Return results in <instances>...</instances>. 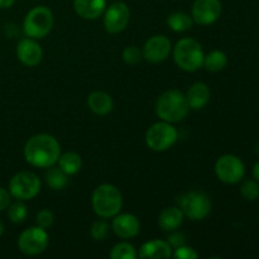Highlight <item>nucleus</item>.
<instances>
[{"label": "nucleus", "mask_w": 259, "mask_h": 259, "mask_svg": "<svg viewBox=\"0 0 259 259\" xmlns=\"http://www.w3.org/2000/svg\"><path fill=\"white\" fill-rule=\"evenodd\" d=\"M24 159L37 168H48L57 163L61 156V146L57 139L47 133L30 137L24 146Z\"/></svg>", "instance_id": "nucleus-1"}, {"label": "nucleus", "mask_w": 259, "mask_h": 259, "mask_svg": "<svg viewBox=\"0 0 259 259\" xmlns=\"http://www.w3.org/2000/svg\"><path fill=\"white\" fill-rule=\"evenodd\" d=\"M94 212L103 219H113L121 211L123 195L120 190L111 184L99 185L91 196Z\"/></svg>", "instance_id": "nucleus-2"}, {"label": "nucleus", "mask_w": 259, "mask_h": 259, "mask_svg": "<svg viewBox=\"0 0 259 259\" xmlns=\"http://www.w3.org/2000/svg\"><path fill=\"white\" fill-rule=\"evenodd\" d=\"M190 111L186 95L180 90H168L162 94L156 103V114L161 120L180 123Z\"/></svg>", "instance_id": "nucleus-3"}, {"label": "nucleus", "mask_w": 259, "mask_h": 259, "mask_svg": "<svg viewBox=\"0 0 259 259\" xmlns=\"http://www.w3.org/2000/svg\"><path fill=\"white\" fill-rule=\"evenodd\" d=\"M175 63L186 72H195L200 70L204 63V51L201 45L194 38H182L172 47Z\"/></svg>", "instance_id": "nucleus-4"}, {"label": "nucleus", "mask_w": 259, "mask_h": 259, "mask_svg": "<svg viewBox=\"0 0 259 259\" xmlns=\"http://www.w3.org/2000/svg\"><path fill=\"white\" fill-rule=\"evenodd\" d=\"M55 18L52 10L46 5L32 8L23 20L24 34L34 39H42L52 30Z\"/></svg>", "instance_id": "nucleus-5"}, {"label": "nucleus", "mask_w": 259, "mask_h": 259, "mask_svg": "<svg viewBox=\"0 0 259 259\" xmlns=\"http://www.w3.org/2000/svg\"><path fill=\"white\" fill-rule=\"evenodd\" d=\"M144 139L149 149L154 152H164L176 144L179 132L172 123L161 120L149 126Z\"/></svg>", "instance_id": "nucleus-6"}, {"label": "nucleus", "mask_w": 259, "mask_h": 259, "mask_svg": "<svg viewBox=\"0 0 259 259\" xmlns=\"http://www.w3.org/2000/svg\"><path fill=\"white\" fill-rule=\"evenodd\" d=\"M179 207L184 212L185 218L192 222H201L206 219L211 211V200L202 191H190L181 195L177 200Z\"/></svg>", "instance_id": "nucleus-7"}, {"label": "nucleus", "mask_w": 259, "mask_h": 259, "mask_svg": "<svg viewBox=\"0 0 259 259\" xmlns=\"http://www.w3.org/2000/svg\"><path fill=\"white\" fill-rule=\"evenodd\" d=\"M42 182L39 177L30 171H20L10 179L9 192L12 197L20 201L34 199L40 191Z\"/></svg>", "instance_id": "nucleus-8"}, {"label": "nucleus", "mask_w": 259, "mask_h": 259, "mask_svg": "<svg viewBox=\"0 0 259 259\" xmlns=\"http://www.w3.org/2000/svg\"><path fill=\"white\" fill-rule=\"evenodd\" d=\"M48 244H50V237L47 230L38 225L25 229L18 238L19 250L23 254L29 257L42 254L47 249Z\"/></svg>", "instance_id": "nucleus-9"}, {"label": "nucleus", "mask_w": 259, "mask_h": 259, "mask_svg": "<svg viewBox=\"0 0 259 259\" xmlns=\"http://www.w3.org/2000/svg\"><path fill=\"white\" fill-rule=\"evenodd\" d=\"M215 175L224 184H238L245 175L244 162L234 154H224L215 163Z\"/></svg>", "instance_id": "nucleus-10"}, {"label": "nucleus", "mask_w": 259, "mask_h": 259, "mask_svg": "<svg viewBox=\"0 0 259 259\" xmlns=\"http://www.w3.org/2000/svg\"><path fill=\"white\" fill-rule=\"evenodd\" d=\"M131 20V9L123 2L116 0L111 5L106 7L103 14L104 28L110 34H118L123 32Z\"/></svg>", "instance_id": "nucleus-11"}, {"label": "nucleus", "mask_w": 259, "mask_h": 259, "mask_svg": "<svg viewBox=\"0 0 259 259\" xmlns=\"http://www.w3.org/2000/svg\"><path fill=\"white\" fill-rule=\"evenodd\" d=\"M223 5L220 0H195L191 8L194 23L199 25H211L220 18Z\"/></svg>", "instance_id": "nucleus-12"}, {"label": "nucleus", "mask_w": 259, "mask_h": 259, "mask_svg": "<svg viewBox=\"0 0 259 259\" xmlns=\"http://www.w3.org/2000/svg\"><path fill=\"white\" fill-rule=\"evenodd\" d=\"M143 58L149 63H161L172 53V43L166 35H153L144 43Z\"/></svg>", "instance_id": "nucleus-13"}, {"label": "nucleus", "mask_w": 259, "mask_h": 259, "mask_svg": "<svg viewBox=\"0 0 259 259\" xmlns=\"http://www.w3.org/2000/svg\"><path fill=\"white\" fill-rule=\"evenodd\" d=\"M111 230L115 233L116 237L120 239H132L137 237L141 230V223L139 219L133 214L129 212H123V214H116L113 218V222L110 225Z\"/></svg>", "instance_id": "nucleus-14"}, {"label": "nucleus", "mask_w": 259, "mask_h": 259, "mask_svg": "<svg viewBox=\"0 0 259 259\" xmlns=\"http://www.w3.org/2000/svg\"><path fill=\"white\" fill-rule=\"evenodd\" d=\"M17 57L27 67H34L39 65L43 58V50L34 38H24L19 40L17 46Z\"/></svg>", "instance_id": "nucleus-15"}, {"label": "nucleus", "mask_w": 259, "mask_h": 259, "mask_svg": "<svg viewBox=\"0 0 259 259\" xmlns=\"http://www.w3.org/2000/svg\"><path fill=\"white\" fill-rule=\"evenodd\" d=\"M106 7V0H73L75 13L86 20H95L100 18Z\"/></svg>", "instance_id": "nucleus-16"}, {"label": "nucleus", "mask_w": 259, "mask_h": 259, "mask_svg": "<svg viewBox=\"0 0 259 259\" xmlns=\"http://www.w3.org/2000/svg\"><path fill=\"white\" fill-rule=\"evenodd\" d=\"M139 258L143 259H159L172 257V248L167 240L154 239L142 244L138 252Z\"/></svg>", "instance_id": "nucleus-17"}, {"label": "nucleus", "mask_w": 259, "mask_h": 259, "mask_svg": "<svg viewBox=\"0 0 259 259\" xmlns=\"http://www.w3.org/2000/svg\"><path fill=\"white\" fill-rule=\"evenodd\" d=\"M192 110H201L210 101V89L205 82H195L189 88L185 94Z\"/></svg>", "instance_id": "nucleus-18"}, {"label": "nucleus", "mask_w": 259, "mask_h": 259, "mask_svg": "<svg viewBox=\"0 0 259 259\" xmlns=\"http://www.w3.org/2000/svg\"><path fill=\"white\" fill-rule=\"evenodd\" d=\"M88 106L96 115H108L114 108V101L109 94L104 91H94L88 96Z\"/></svg>", "instance_id": "nucleus-19"}, {"label": "nucleus", "mask_w": 259, "mask_h": 259, "mask_svg": "<svg viewBox=\"0 0 259 259\" xmlns=\"http://www.w3.org/2000/svg\"><path fill=\"white\" fill-rule=\"evenodd\" d=\"M185 215L179 206L166 207L162 210L158 218V225L164 232H174L182 225Z\"/></svg>", "instance_id": "nucleus-20"}, {"label": "nucleus", "mask_w": 259, "mask_h": 259, "mask_svg": "<svg viewBox=\"0 0 259 259\" xmlns=\"http://www.w3.org/2000/svg\"><path fill=\"white\" fill-rule=\"evenodd\" d=\"M57 164L65 174H67L68 176H73L82 168V158L76 152H66V153L61 154Z\"/></svg>", "instance_id": "nucleus-21"}, {"label": "nucleus", "mask_w": 259, "mask_h": 259, "mask_svg": "<svg viewBox=\"0 0 259 259\" xmlns=\"http://www.w3.org/2000/svg\"><path fill=\"white\" fill-rule=\"evenodd\" d=\"M68 175L65 174L60 167H48V171L46 172L45 180L47 186L50 187L53 191H61V190L65 189L68 184Z\"/></svg>", "instance_id": "nucleus-22"}, {"label": "nucleus", "mask_w": 259, "mask_h": 259, "mask_svg": "<svg viewBox=\"0 0 259 259\" xmlns=\"http://www.w3.org/2000/svg\"><path fill=\"white\" fill-rule=\"evenodd\" d=\"M167 25L174 32L182 33L191 29L194 25V19L191 15L185 12H175L167 17Z\"/></svg>", "instance_id": "nucleus-23"}, {"label": "nucleus", "mask_w": 259, "mask_h": 259, "mask_svg": "<svg viewBox=\"0 0 259 259\" xmlns=\"http://www.w3.org/2000/svg\"><path fill=\"white\" fill-rule=\"evenodd\" d=\"M228 65V56L225 52L219 50L211 51L210 53L204 56V63L202 67L206 68L210 72H220L224 70Z\"/></svg>", "instance_id": "nucleus-24"}, {"label": "nucleus", "mask_w": 259, "mask_h": 259, "mask_svg": "<svg viewBox=\"0 0 259 259\" xmlns=\"http://www.w3.org/2000/svg\"><path fill=\"white\" fill-rule=\"evenodd\" d=\"M138 252L133 244L128 242H120L113 247L110 252L111 259H136Z\"/></svg>", "instance_id": "nucleus-25"}, {"label": "nucleus", "mask_w": 259, "mask_h": 259, "mask_svg": "<svg viewBox=\"0 0 259 259\" xmlns=\"http://www.w3.org/2000/svg\"><path fill=\"white\" fill-rule=\"evenodd\" d=\"M8 217H9L10 222L14 223V224L23 223L28 217L27 205L20 200H18L14 204H10L8 207Z\"/></svg>", "instance_id": "nucleus-26"}, {"label": "nucleus", "mask_w": 259, "mask_h": 259, "mask_svg": "<svg viewBox=\"0 0 259 259\" xmlns=\"http://www.w3.org/2000/svg\"><path fill=\"white\" fill-rule=\"evenodd\" d=\"M110 229V224L105 219L101 218V219L93 223V225L90 228V234L94 240H96V242H103V240H105L108 238Z\"/></svg>", "instance_id": "nucleus-27"}, {"label": "nucleus", "mask_w": 259, "mask_h": 259, "mask_svg": "<svg viewBox=\"0 0 259 259\" xmlns=\"http://www.w3.org/2000/svg\"><path fill=\"white\" fill-rule=\"evenodd\" d=\"M240 194L248 201H254L259 197V184L257 180H247L240 186Z\"/></svg>", "instance_id": "nucleus-28"}, {"label": "nucleus", "mask_w": 259, "mask_h": 259, "mask_svg": "<svg viewBox=\"0 0 259 259\" xmlns=\"http://www.w3.org/2000/svg\"><path fill=\"white\" fill-rule=\"evenodd\" d=\"M123 60L126 65H137L143 60V52L137 46H128L123 51Z\"/></svg>", "instance_id": "nucleus-29"}, {"label": "nucleus", "mask_w": 259, "mask_h": 259, "mask_svg": "<svg viewBox=\"0 0 259 259\" xmlns=\"http://www.w3.org/2000/svg\"><path fill=\"white\" fill-rule=\"evenodd\" d=\"M53 223H55V215L50 209H42L35 215V224L43 229L47 230L48 228L52 227Z\"/></svg>", "instance_id": "nucleus-30"}, {"label": "nucleus", "mask_w": 259, "mask_h": 259, "mask_svg": "<svg viewBox=\"0 0 259 259\" xmlns=\"http://www.w3.org/2000/svg\"><path fill=\"white\" fill-rule=\"evenodd\" d=\"M172 257L176 259H196L199 257V254H197L194 248L185 244L172 250Z\"/></svg>", "instance_id": "nucleus-31"}, {"label": "nucleus", "mask_w": 259, "mask_h": 259, "mask_svg": "<svg viewBox=\"0 0 259 259\" xmlns=\"http://www.w3.org/2000/svg\"><path fill=\"white\" fill-rule=\"evenodd\" d=\"M186 240H187L186 235H185L182 232H177V230L169 232V235L167 237V242H168V244L171 245L172 250L186 244Z\"/></svg>", "instance_id": "nucleus-32"}, {"label": "nucleus", "mask_w": 259, "mask_h": 259, "mask_svg": "<svg viewBox=\"0 0 259 259\" xmlns=\"http://www.w3.org/2000/svg\"><path fill=\"white\" fill-rule=\"evenodd\" d=\"M10 204H12V195H10L9 190L0 186V211L7 210Z\"/></svg>", "instance_id": "nucleus-33"}, {"label": "nucleus", "mask_w": 259, "mask_h": 259, "mask_svg": "<svg viewBox=\"0 0 259 259\" xmlns=\"http://www.w3.org/2000/svg\"><path fill=\"white\" fill-rule=\"evenodd\" d=\"M17 0H0V9H9L15 4Z\"/></svg>", "instance_id": "nucleus-34"}, {"label": "nucleus", "mask_w": 259, "mask_h": 259, "mask_svg": "<svg viewBox=\"0 0 259 259\" xmlns=\"http://www.w3.org/2000/svg\"><path fill=\"white\" fill-rule=\"evenodd\" d=\"M253 176L259 182V161L253 166Z\"/></svg>", "instance_id": "nucleus-35"}, {"label": "nucleus", "mask_w": 259, "mask_h": 259, "mask_svg": "<svg viewBox=\"0 0 259 259\" xmlns=\"http://www.w3.org/2000/svg\"><path fill=\"white\" fill-rule=\"evenodd\" d=\"M4 229H5V227H4V223H3L2 220H0V237H2V235L4 234Z\"/></svg>", "instance_id": "nucleus-36"}, {"label": "nucleus", "mask_w": 259, "mask_h": 259, "mask_svg": "<svg viewBox=\"0 0 259 259\" xmlns=\"http://www.w3.org/2000/svg\"><path fill=\"white\" fill-rule=\"evenodd\" d=\"M115 2H116V0H115Z\"/></svg>", "instance_id": "nucleus-37"}]
</instances>
